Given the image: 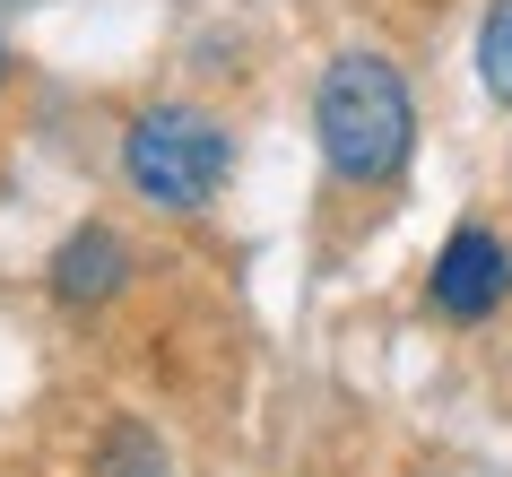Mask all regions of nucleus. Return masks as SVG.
Instances as JSON below:
<instances>
[{"mask_svg":"<svg viewBox=\"0 0 512 477\" xmlns=\"http://www.w3.org/2000/svg\"><path fill=\"white\" fill-rule=\"evenodd\" d=\"M313 148L339 191H391L417 165V87L382 53H330L313 79Z\"/></svg>","mask_w":512,"mask_h":477,"instance_id":"nucleus-1","label":"nucleus"},{"mask_svg":"<svg viewBox=\"0 0 512 477\" xmlns=\"http://www.w3.org/2000/svg\"><path fill=\"white\" fill-rule=\"evenodd\" d=\"M122 183L148 200L157 217H200L217 191L235 183V122L209 105H191V96H157V105H139L122 122Z\"/></svg>","mask_w":512,"mask_h":477,"instance_id":"nucleus-2","label":"nucleus"},{"mask_svg":"<svg viewBox=\"0 0 512 477\" xmlns=\"http://www.w3.org/2000/svg\"><path fill=\"white\" fill-rule=\"evenodd\" d=\"M504 295H512V243L495 226H452L426 269V304L443 321H486Z\"/></svg>","mask_w":512,"mask_h":477,"instance_id":"nucleus-3","label":"nucleus"},{"mask_svg":"<svg viewBox=\"0 0 512 477\" xmlns=\"http://www.w3.org/2000/svg\"><path fill=\"white\" fill-rule=\"evenodd\" d=\"M44 287H53L61 313H105L113 295L131 287V235H122L113 217H79V226L61 235L53 269H44Z\"/></svg>","mask_w":512,"mask_h":477,"instance_id":"nucleus-4","label":"nucleus"},{"mask_svg":"<svg viewBox=\"0 0 512 477\" xmlns=\"http://www.w3.org/2000/svg\"><path fill=\"white\" fill-rule=\"evenodd\" d=\"M96 477H174V460H165V443L139 417H113L96 434Z\"/></svg>","mask_w":512,"mask_h":477,"instance_id":"nucleus-5","label":"nucleus"},{"mask_svg":"<svg viewBox=\"0 0 512 477\" xmlns=\"http://www.w3.org/2000/svg\"><path fill=\"white\" fill-rule=\"evenodd\" d=\"M478 87L495 96V105L512 113V0H486V18H478Z\"/></svg>","mask_w":512,"mask_h":477,"instance_id":"nucleus-6","label":"nucleus"},{"mask_svg":"<svg viewBox=\"0 0 512 477\" xmlns=\"http://www.w3.org/2000/svg\"><path fill=\"white\" fill-rule=\"evenodd\" d=\"M9 79H18V53H9V35H0V96H9Z\"/></svg>","mask_w":512,"mask_h":477,"instance_id":"nucleus-7","label":"nucleus"}]
</instances>
